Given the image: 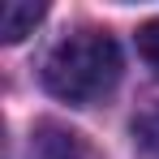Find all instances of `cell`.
<instances>
[{
    "instance_id": "cell-1",
    "label": "cell",
    "mask_w": 159,
    "mask_h": 159,
    "mask_svg": "<svg viewBox=\"0 0 159 159\" xmlns=\"http://www.w3.org/2000/svg\"><path fill=\"white\" fill-rule=\"evenodd\" d=\"M120 82V48L103 30H78L60 39L43 60V86L65 103H103Z\"/></svg>"
},
{
    "instance_id": "cell-2",
    "label": "cell",
    "mask_w": 159,
    "mask_h": 159,
    "mask_svg": "<svg viewBox=\"0 0 159 159\" xmlns=\"http://www.w3.org/2000/svg\"><path fill=\"white\" fill-rule=\"evenodd\" d=\"M86 155V142H82L73 129L56 125V120H43L30 133V159H82Z\"/></svg>"
},
{
    "instance_id": "cell-3",
    "label": "cell",
    "mask_w": 159,
    "mask_h": 159,
    "mask_svg": "<svg viewBox=\"0 0 159 159\" xmlns=\"http://www.w3.org/2000/svg\"><path fill=\"white\" fill-rule=\"evenodd\" d=\"M43 4L34 0H4L0 4V39L4 43H22L26 34H34V26L43 22Z\"/></svg>"
},
{
    "instance_id": "cell-4",
    "label": "cell",
    "mask_w": 159,
    "mask_h": 159,
    "mask_svg": "<svg viewBox=\"0 0 159 159\" xmlns=\"http://www.w3.org/2000/svg\"><path fill=\"white\" fill-rule=\"evenodd\" d=\"M133 138H138V146H142L146 155H155V159H159V107L142 112V116L133 120Z\"/></svg>"
},
{
    "instance_id": "cell-5",
    "label": "cell",
    "mask_w": 159,
    "mask_h": 159,
    "mask_svg": "<svg viewBox=\"0 0 159 159\" xmlns=\"http://www.w3.org/2000/svg\"><path fill=\"white\" fill-rule=\"evenodd\" d=\"M138 56L151 69H159V17H151V22L138 26Z\"/></svg>"
}]
</instances>
